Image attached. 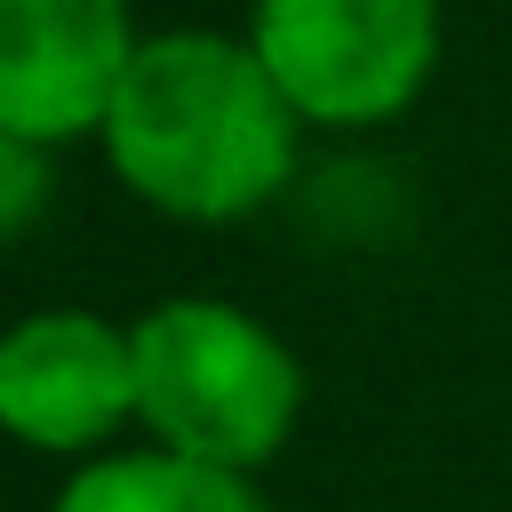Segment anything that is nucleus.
I'll return each mask as SVG.
<instances>
[{
    "instance_id": "f257e3e1",
    "label": "nucleus",
    "mask_w": 512,
    "mask_h": 512,
    "mask_svg": "<svg viewBox=\"0 0 512 512\" xmlns=\"http://www.w3.org/2000/svg\"><path fill=\"white\" fill-rule=\"evenodd\" d=\"M296 136L304 120L248 32H144L96 144L144 208L232 224L288 184Z\"/></svg>"
},
{
    "instance_id": "f03ea898",
    "label": "nucleus",
    "mask_w": 512,
    "mask_h": 512,
    "mask_svg": "<svg viewBox=\"0 0 512 512\" xmlns=\"http://www.w3.org/2000/svg\"><path fill=\"white\" fill-rule=\"evenodd\" d=\"M128 336H136V424L152 448L248 480L288 448L304 416V368L280 344V328H264L224 296H160L152 312L128 320Z\"/></svg>"
},
{
    "instance_id": "7ed1b4c3",
    "label": "nucleus",
    "mask_w": 512,
    "mask_h": 512,
    "mask_svg": "<svg viewBox=\"0 0 512 512\" xmlns=\"http://www.w3.org/2000/svg\"><path fill=\"white\" fill-rule=\"evenodd\" d=\"M248 48L304 128H376L440 64V0H256Z\"/></svg>"
},
{
    "instance_id": "20e7f679",
    "label": "nucleus",
    "mask_w": 512,
    "mask_h": 512,
    "mask_svg": "<svg viewBox=\"0 0 512 512\" xmlns=\"http://www.w3.org/2000/svg\"><path fill=\"white\" fill-rule=\"evenodd\" d=\"M136 424V336L56 304L0 328V432L32 456H88Z\"/></svg>"
},
{
    "instance_id": "39448f33",
    "label": "nucleus",
    "mask_w": 512,
    "mask_h": 512,
    "mask_svg": "<svg viewBox=\"0 0 512 512\" xmlns=\"http://www.w3.org/2000/svg\"><path fill=\"white\" fill-rule=\"evenodd\" d=\"M136 48L128 0H0V128L48 152L104 136Z\"/></svg>"
},
{
    "instance_id": "423d86ee",
    "label": "nucleus",
    "mask_w": 512,
    "mask_h": 512,
    "mask_svg": "<svg viewBox=\"0 0 512 512\" xmlns=\"http://www.w3.org/2000/svg\"><path fill=\"white\" fill-rule=\"evenodd\" d=\"M48 512H272L256 496L248 472H224V464H192V456H168V448H120V456H96L80 464Z\"/></svg>"
},
{
    "instance_id": "0eeeda50",
    "label": "nucleus",
    "mask_w": 512,
    "mask_h": 512,
    "mask_svg": "<svg viewBox=\"0 0 512 512\" xmlns=\"http://www.w3.org/2000/svg\"><path fill=\"white\" fill-rule=\"evenodd\" d=\"M48 200H56V152L0 128V248L24 240L48 216Z\"/></svg>"
}]
</instances>
